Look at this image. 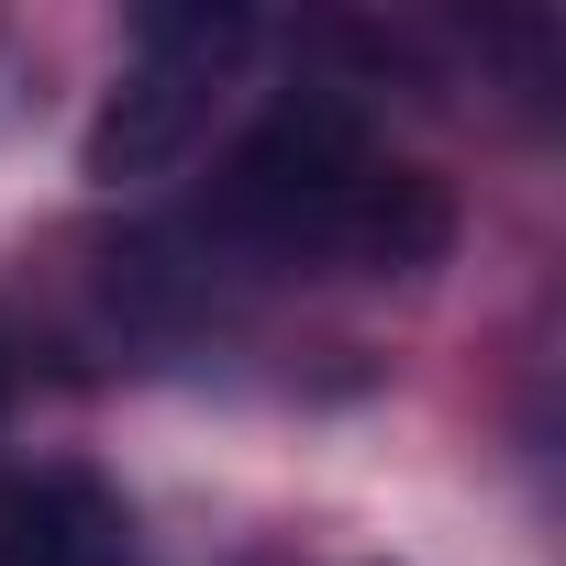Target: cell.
<instances>
[{"label":"cell","mask_w":566,"mask_h":566,"mask_svg":"<svg viewBox=\"0 0 566 566\" xmlns=\"http://www.w3.org/2000/svg\"><path fill=\"white\" fill-rule=\"evenodd\" d=\"M211 222L277 266H301V255H334V266H433L455 244V211L422 167H389L367 145V123L334 101V90H301V101H277L222 189H211Z\"/></svg>","instance_id":"cell-1"},{"label":"cell","mask_w":566,"mask_h":566,"mask_svg":"<svg viewBox=\"0 0 566 566\" xmlns=\"http://www.w3.org/2000/svg\"><path fill=\"white\" fill-rule=\"evenodd\" d=\"M244 45H255L244 12H211V0H200V12H156V23L134 34V56H123V78H112V101H101L78 167H90L101 189L167 178V167L200 145V123H211L222 78L244 67Z\"/></svg>","instance_id":"cell-2"},{"label":"cell","mask_w":566,"mask_h":566,"mask_svg":"<svg viewBox=\"0 0 566 566\" xmlns=\"http://www.w3.org/2000/svg\"><path fill=\"white\" fill-rule=\"evenodd\" d=\"M123 511L90 467H34L0 489V566H112Z\"/></svg>","instance_id":"cell-3"},{"label":"cell","mask_w":566,"mask_h":566,"mask_svg":"<svg viewBox=\"0 0 566 566\" xmlns=\"http://www.w3.org/2000/svg\"><path fill=\"white\" fill-rule=\"evenodd\" d=\"M0 411H12V356H0Z\"/></svg>","instance_id":"cell-4"}]
</instances>
